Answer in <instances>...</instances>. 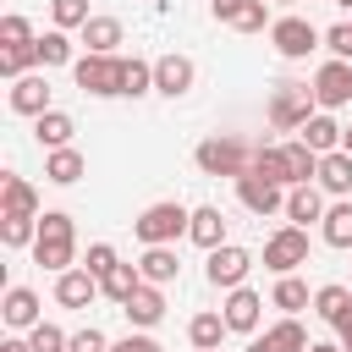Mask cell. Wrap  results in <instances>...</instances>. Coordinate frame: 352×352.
<instances>
[{
	"label": "cell",
	"instance_id": "6da1fadb",
	"mask_svg": "<svg viewBox=\"0 0 352 352\" xmlns=\"http://www.w3.org/2000/svg\"><path fill=\"white\" fill-rule=\"evenodd\" d=\"M72 258H77V231H72V214H60V209H44L38 214V236H33V264H44V270H72Z\"/></svg>",
	"mask_w": 352,
	"mask_h": 352
},
{
	"label": "cell",
	"instance_id": "7a4b0ae2",
	"mask_svg": "<svg viewBox=\"0 0 352 352\" xmlns=\"http://www.w3.org/2000/svg\"><path fill=\"white\" fill-rule=\"evenodd\" d=\"M187 226H192V214H187L176 198L148 204V209L132 220V231H138V242H143V248H154V242H176V236H187Z\"/></svg>",
	"mask_w": 352,
	"mask_h": 352
},
{
	"label": "cell",
	"instance_id": "3957f363",
	"mask_svg": "<svg viewBox=\"0 0 352 352\" xmlns=\"http://www.w3.org/2000/svg\"><path fill=\"white\" fill-rule=\"evenodd\" d=\"M192 160H198L204 176H242V170L253 165V148H248L242 138H204V143L192 148Z\"/></svg>",
	"mask_w": 352,
	"mask_h": 352
},
{
	"label": "cell",
	"instance_id": "277c9868",
	"mask_svg": "<svg viewBox=\"0 0 352 352\" xmlns=\"http://www.w3.org/2000/svg\"><path fill=\"white\" fill-rule=\"evenodd\" d=\"M314 110H319V99H314V88H297V82H280V88L270 94V126H275V132H302Z\"/></svg>",
	"mask_w": 352,
	"mask_h": 352
},
{
	"label": "cell",
	"instance_id": "5b68a950",
	"mask_svg": "<svg viewBox=\"0 0 352 352\" xmlns=\"http://www.w3.org/2000/svg\"><path fill=\"white\" fill-rule=\"evenodd\" d=\"M270 44H275L280 60H308V55L324 44V33H319L308 16H280V22H270Z\"/></svg>",
	"mask_w": 352,
	"mask_h": 352
},
{
	"label": "cell",
	"instance_id": "8992f818",
	"mask_svg": "<svg viewBox=\"0 0 352 352\" xmlns=\"http://www.w3.org/2000/svg\"><path fill=\"white\" fill-rule=\"evenodd\" d=\"M72 77L94 99H116L121 94V55H82V60H72Z\"/></svg>",
	"mask_w": 352,
	"mask_h": 352
},
{
	"label": "cell",
	"instance_id": "52a82bcc",
	"mask_svg": "<svg viewBox=\"0 0 352 352\" xmlns=\"http://www.w3.org/2000/svg\"><path fill=\"white\" fill-rule=\"evenodd\" d=\"M264 264L275 275H292L297 264H308V226H280L270 242H264Z\"/></svg>",
	"mask_w": 352,
	"mask_h": 352
},
{
	"label": "cell",
	"instance_id": "ba28073f",
	"mask_svg": "<svg viewBox=\"0 0 352 352\" xmlns=\"http://www.w3.org/2000/svg\"><path fill=\"white\" fill-rule=\"evenodd\" d=\"M314 99H319V110H341V104H352V60H324L319 72H314Z\"/></svg>",
	"mask_w": 352,
	"mask_h": 352
},
{
	"label": "cell",
	"instance_id": "9c48e42d",
	"mask_svg": "<svg viewBox=\"0 0 352 352\" xmlns=\"http://www.w3.org/2000/svg\"><path fill=\"white\" fill-rule=\"evenodd\" d=\"M248 270H253V253L248 248H231V242H220V248H209V264H204V275H209V286H242L248 280Z\"/></svg>",
	"mask_w": 352,
	"mask_h": 352
},
{
	"label": "cell",
	"instance_id": "30bf717a",
	"mask_svg": "<svg viewBox=\"0 0 352 352\" xmlns=\"http://www.w3.org/2000/svg\"><path fill=\"white\" fill-rule=\"evenodd\" d=\"M236 198H242V209H253V214L286 209V187L270 182V176H258V170H242V176H236Z\"/></svg>",
	"mask_w": 352,
	"mask_h": 352
},
{
	"label": "cell",
	"instance_id": "8fae6325",
	"mask_svg": "<svg viewBox=\"0 0 352 352\" xmlns=\"http://www.w3.org/2000/svg\"><path fill=\"white\" fill-rule=\"evenodd\" d=\"M192 77H198V66L187 60V55H160L154 60V94H165V99H182L187 88H192Z\"/></svg>",
	"mask_w": 352,
	"mask_h": 352
},
{
	"label": "cell",
	"instance_id": "7c38bea8",
	"mask_svg": "<svg viewBox=\"0 0 352 352\" xmlns=\"http://www.w3.org/2000/svg\"><path fill=\"white\" fill-rule=\"evenodd\" d=\"M94 297H104L94 270H77V264H72V270L55 275V302H60V308H88Z\"/></svg>",
	"mask_w": 352,
	"mask_h": 352
},
{
	"label": "cell",
	"instance_id": "4fadbf2b",
	"mask_svg": "<svg viewBox=\"0 0 352 352\" xmlns=\"http://www.w3.org/2000/svg\"><path fill=\"white\" fill-rule=\"evenodd\" d=\"M308 346H314V341H308V330H302L292 314H286L280 324H270L264 336H253V341H248V352H308Z\"/></svg>",
	"mask_w": 352,
	"mask_h": 352
},
{
	"label": "cell",
	"instance_id": "5bb4252c",
	"mask_svg": "<svg viewBox=\"0 0 352 352\" xmlns=\"http://www.w3.org/2000/svg\"><path fill=\"white\" fill-rule=\"evenodd\" d=\"M11 110H16V116H44V110H50V82H44V72L11 77Z\"/></svg>",
	"mask_w": 352,
	"mask_h": 352
},
{
	"label": "cell",
	"instance_id": "9a60e30c",
	"mask_svg": "<svg viewBox=\"0 0 352 352\" xmlns=\"http://www.w3.org/2000/svg\"><path fill=\"white\" fill-rule=\"evenodd\" d=\"M121 314L132 319V330H154V324L165 319V292L143 280V286H138V292H132V297L121 302Z\"/></svg>",
	"mask_w": 352,
	"mask_h": 352
},
{
	"label": "cell",
	"instance_id": "2e32d148",
	"mask_svg": "<svg viewBox=\"0 0 352 352\" xmlns=\"http://www.w3.org/2000/svg\"><path fill=\"white\" fill-rule=\"evenodd\" d=\"M258 308H264V297L258 292H248V286H231V297H226V324L236 330V336H253L258 330Z\"/></svg>",
	"mask_w": 352,
	"mask_h": 352
},
{
	"label": "cell",
	"instance_id": "e0dca14e",
	"mask_svg": "<svg viewBox=\"0 0 352 352\" xmlns=\"http://www.w3.org/2000/svg\"><path fill=\"white\" fill-rule=\"evenodd\" d=\"M286 220H292V226L324 220V192H319L314 182H297V187H286Z\"/></svg>",
	"mask_w": 352,
	"mask_h": 352
},
{
	"label": "cell",
	"instance_id": "ac0fdd59",
	"mask_svg": "<svg viewBox=\"0 0 352 352\" xmlns=\"http://www.w3.org/2000/svg\"><path fill=\"white\" fill-rule=\"evenodd\" d=\"M324 192H336V198H346L352 192V154L346 148H330V154H319V176H314Z\"/></svg>",
	"mask_w": 352,
	"mask_h": 352
},
{
	"label": "cell",
	"instance_id": "d6986e66",
	"mask_svg": "<svg viewBox=\"0 0 352 352\" xmlns=\"http://www.w3.org/2000/svg\"><path fill=\"white\" fill-rule=\"evenodd\" d=\"M341 132H346V126H336V116H330V110H314V116H308V126H302L297 138H302L314 154H330V148H341Z\"/></svg>",
	"mask_w": 352,
	"mask_h": 352
},
{
	"label": "cell",
	"instance_id": "ffe728a7",
	"mask_svg": "<svg viewBox=\"0 0 352 352\" xmlns=\"http://www.w3.org/2000/svg\"><path fill=\"white\" fill-rule=\"evenodd\" d=\"M82 170H88V160L66 143V148H50V160H44V182H55V187H72V182H82Z\"/></svg>",
	"mask_w": 352,
	"mask_h": 352
},
{
	"label": "cell",
	"instance_id": "44dd1931",
	"mask_svg": "<svg viewBox=\"0 0 352 352\" xmlns=\"http://www.w3.org/2000/svg\"><path fill=\"white\" fill-rule=\"evenodd\" d=\"M314 314H319L324 324H341V319H352V286H341V280L319 286V292H314Z\"/></svg>",
	"mask_w": 352,
	"mask_h": 352
},
{
	"label": "cell",
	"instance_id": "7402d4cb",
	"mask_svg": "<svg viewBox=\"0 0 352 352\" xmlns=\"http://www.w3.org/2000/svg\"><path fill=\"white\" fill-rule=\"evenodd\" d=\"M72 132H77V121H72L66 110H44V116H33V138H38L44 148H66Z\"/></svg>",
	"mask_w": 352,
	"mask_h": 352
},
{
	"label": "cell",
	"instance_id": "603a6c76",
	"mask_svg": "<svg viewBox=\"0 0 352 352\" xmlns=\"http://www.w3.org/2000/svg\"><path fill=\"white\" fill-rule=\"evenodd\" d=\"M0 214H38V192L22 176H0Z\"/></svg>",
	"mask_w": 352,
	"mask_h": 352
},
{
	"label": "cell",
	"instance_id": "cb8c5ba5",
	"mask_svg": "<svg viewBox=\"0 0 352 352\" xmlns=\"http://www.w3.org/2000/svg\"><path fill=\"white\" fill-rule=\"evenodd\" d=\"M187 236L209 253V248H220L226 242V214L214 209V204H204V209H192V226H187Z\"/></svg>",
	"mask_w": 352,
	"mask_h": 352
},
{
	"label": "cell",
	"instance_id": "d4e9b609",
	"mask_svg": "<svg viewBox=\"0 0 352 352\" xmlns=\"http://www.w3.org/2000/svg\"><path fill=\"white\" fill-rule=\"evenodd\" d=\"M138 270H143V280H148V286H170L182 264H176V253H170V242H154V248L138 258Z\"/></svg>",
	"mask_w": 352,
	"mask_h": 352
},
{
	"label": "cell",
	"instance_id": "484cf974",
	"mask_svg": "<svg viewBox=\"0 0 352 352\" xmlns=\"http://www.w3.org/2000/svg\"><path fill=\"white\" fill-rule=\"evenodd\" d=\"M0 314H6L11 330H33V324H38V297H33L28 286H11L6 302H0Z\"/></svg>",
	"mask_w": 352,
	"mask_h": 352
},
{
	"label": "cell",
	"instance_id": "4316f807",
	"mask_svg": "<svg viewBox=\"0 0 352 352\" xmlns=\"http://www.w3.org/2000/svg\"><path fill=\"white\" fill-rule=\"evenodd\" d=\"M82 44H88V55H116L121 22H116V16H88V22H82Z\"/></svg>",
	"mask_w": 352,
	"mask_h": 352
},
{
	"label": "cell",
	"instance_id": "83f0119b",
	"mask_svg": "<svg viewBox=\"0 0 352 352\" xmlns=\"http://www.w3.org/2000/svg\"><path fill=\"white\" fill-rule=\"evenodd\" d=\"M138 286H143V270H132V264H110V270L99 275V292H104L116 308H121V302H126Z\"/></svg>",
	"mask_w": 352,
	"mask_h": 352
},
{
	"label": "cell",
	"instance_id": "f1b7e54d",
	"mask_svg": "<svg viewBox=\"0 0 352 352\" xmlns=\"http://www.w3.org/2000/svg\"><path fill=\"white\" fill-rule=\"evenodd\" d=\"M231 324H226V314H192V324H187V341L198 346V352H220V336H226Z\"/></svg>",
	"mask_w": 352,
	"mask_h": 352
},
{
	"label": "cell",
	"instance_id": "f546056e",
	"mask_svg": "<svg viewBox=\"0 0 352 352\" xmlns=\"http://www.w3.org/2000/svg\"><path fill=\"white\" fill-rule=\"evenodd\" d=\"M280 154H286V170H292V187L297 182H314L319 176V154L302 143V138H292V143H280Z\"/></svg>",
	"mask_w": 352,
	"mask_h": 352
},
{
	"label": "cell",
	"instance_id": "4dcf8cb0",
	"mask_svg": "<svg viewBox=\"0 0 352 352\" xmlns=\"http://www.w3.org/2000/svg\"><path fill=\"white\" fill-rule=\"evenodd\" d=\"M248 170H258V176H270V182H280V187H292V170H286V154H280V143H258Z\"/></svg>",
	"mask_w": 352,
	"mask_h": 352
},
{
	"label": "cell",
	"instance_id": "1f68e13d",
	"mask_svg": "<svg viewBox=\"0 0 352 352\" xmlns=\"http://www.w3.org/2000/svg\"><path fill=\"white\" fill-rule=\"evenodd\" d=\"M324 242L330 248H352V198H341V204L324 209Z\"/></svg>",
	"mask_w": 352,
	"mask_h": 352
},
{
	"label": "cell",
	"instance_id": "d6a6232c",
	"mask_svg": "<svg viewBox=\"0 0 352 352\" xmlns=\"http://www.w3.org/2000/svg\"><path fill=\"white\" fill-rule=\"evenodd\" d=\"M38 236V214H0V242L6 248H28Z\"/></svg>",
	"mask_w": 352,
	"mask_h": 352
},
{
	"label": "cell",
	"instance_id": "836d02e7",
	"mask_svg": "<svg viewBox=\"0 0 352 352\" xmlns=\"http://www.w3.org/2000/svg\"><path fill=\"white\" fill-rule=\"evenodd\" d=\"M148 88H154V66H148V60H138V55H132V60H121V94H126V99H138V94H148Z\"/></svg>",
	"mask_w": 352,
	"mask_h": 352
},
{
	"label": "cell",
	"instance_id": "e575fe53",
	"mask_svg": "<svg viewBox=\"0 0 352 352\" xmlns=\"http://www.w3.org/2000/svg\"><path fill=\"white\" fill-rule=\"evenodd\" d=\"M66 60H72V38H66V28H50L38 38V66H66Z\"/></svg>",
	"mask_w": 352,
	"mask_h": 352
},
{
	"label": "cell",
	"instance_id": "d590c367",
	"mask_svg": "<svg viewBox=\"0 0 352 352\" xmlns=\"http://www.w3.org/2000/svg\"><path fill=\"white\" fill-rule=\"evenodd\" d=\"M270 302H275V308H286V314H297V308H308V286H302L297 275H280V280H275V292H270Z\"/></svg>",
	"mask_w": 352,
	"mask_h": 352
},
{
	"label": "cell",
	"instance_id": "8d00e7d4",
	"mask_svg": "<svg viewBox=\"0 0 352 352\" xmlns=\"http://www.w3.org/2000/svg\"><path fill=\"white\" fill-rule=\"evenodd\" d=\"M33 60H38V38H33V44H11V50H0V72H6V77L33 72Z\"/></svg>",
	"mask_w": 352,
	"mask_h": 352
},
{
	"label": "cell",
	"instance_id": "74e56055",
	"mask_svg": "<svg viewBox=\"0 0 352 352\" xmlns=\"http://www.w3.org/2000/svg\"><path fill=\"white\" fill-rule=\"evenodd\" d=\"M66 341H72V336H66L60 324H44V319L28 330V346H33V352H66Z\"/></svg>",
	"mask_w": 352,
	"mask_h": 352
},
{
	"label": "cell",
	"instance_id": "f35d334b",
	"mask_svg": "<svg viewBox=\"0 0 352 352\" xmlns=\"http://www.w3.org/2000/svg\"><path fill=\"white\" fill-rule=\"evenodd\" d=\"M264 22H270V0H248L231 28H236V33H264Z\"/></svg>",
	"mask_w": 352,
	"mask_h": 352
},
{
	"label": "cell",
	"instance_id": "ab89813d",
	"mask_svg": "<svg viewBox=\"0 0 352 352\" xmlns=\"http://www.w3.org/2000/svg\"><path fill=\"white\" fill-rule=\"evenodd\" d=\"M50 16H55V28H82L88 22V0H50Z\"/></svg>",
	"mask_w": 352,
	"mask_h": 352
},
{
	"label": "cell",
	"instance_id": "60d3db41",
	"mask_svg": "<svg viewBox=\"0 0 352 352\" xmlns=\"http://www.w3.org/2000/svg\"><path fill=\"white\" fill-rule=\"evenodd\" d=\"M0 44H6V50H11V44H33V22H28V16H16V11H11V16H0Z\"/></svg>",
	"mask_w": 352,
	"mask_h": 352
},
{
	"label": "cell",
	"instance_id": "b9f144b4",
	"mask_svg": "<svg viewBox=\"0 0 352 352\" xmlns=\"http://www.w3.org/2000/svg\"><path fill=\"white\" fill-rule=\"evenodd\" d=\"M324 50H330L336 60H352V22H336V28H324Z\"/></svg>",
	"mask_w": 352,
	"mask_h": 352
},
{
	"label": "cell",
	"instance_id": "7bdbcfd3",
	"mask_svg": "<svg viewBox=\"0 0 352 352\" xmlns=\"http://www.w3.org/2000/svg\"><path fill=\"white\" fill-rule=\"evenodd\" d=\"M66 352H110V341H104V330L88 324V330H77V336L66 341Z\"/></svg>",
	"mask_w": 352,
	"mask_h": 352
},
{
	"label": "cell",
	"instance_id": "ee69618b",
	"mask_svg": "<svg viewBox=\"0 0 352 352\" xmlns=\"http://www.w3.org/2000/svg\"><path fill=\"white\" fill-rule=\"evenodd\" d=\"M110 264H121V258H116V248H110V242H94V248H88V258H82V270H94V275H104V270H110Z\"/></svg>",
	"mask_w": 352,
	"mask_h": 352
},
{
	"label": "cell",
	"instance_id": "f6af8a7d",
	"mask_svg": "<svg viewBox=\"0 0 352 352\" xmlns=\"http://www.w3.org/2000/svg\"><path fill=\"white\" fill-rule=\"evenodd\" d=\"M110 352H165V346H160L154 336H143V330H138V336H121V341H110Z\"/></svg>",
	"mask_w": 352,
	"mask_h": 352
},
{
	"label": "cell",
	"instance_id": "bcb514c9",
	"mask_svg": "<svg viewBox=\"0 0 352 352\" xmlns=\"http://www.w3.org/2000/svg\"><path fill=\"white\" fill-rule=\"evenodd\" d=\"M248 0H209V11H214V22H236V11H242Z\"/></svg>",
	"mask_w": 352,
	"mask_h": 352
},
{
	"label": "cell",
	"instance_id": "7dc6e473",
	"mask_svg": "<svg viewBox=\"0 0 352 352\" xmlns=\"http://www.w3.org/2000/svg\"><path fill=\"white\" fill-rule=\"evenodd\" d=\"M336 336H341V346L352 352V319H341V324H336Z\"/></svg>",
	"mask_w": 352,
	"mask_h": 352
},
{
	"label": "cell",
	"instance_id": "c3c4849f",
	"mask_svg": "<svg viewBox=\"0 0 352 352\" xmlns=\"http://www.w3.org/2000/svg\"><path fill=\"white\" fill-rule=\"evenodd\" d=\"M0 352H33V346H28V341H16V336H11V341H0Z\"/></svg>",
	"mask_w": 352,
	"mask_h": 352
},
{
	"label": "cell",
	"instance_id": "681fc988",
	"mask_svg": "<svg viewBox=\"0 0 352 352\" xmlns=\"http://www.w3.org/2000/svg\"><path fill=\"white\" fill-rule=\"evenodd\" d=\"M308 352H346V346H330V341H314Z\"/></svg>",
	"mask_w": 352,
	"mask_h": 352
},
{
	"label": "cell",
	"instance_id": "f907efd6",
	"mask_svg": "<svg viewBox=\"0 0 352 352\" xmlns=\"http://www.w3.org/2000/svg\"><path fill=\"white\" fill-rule=\"evenodd\" d=\"M341 148H346V154H352V126H346V132H341Z\"/></svg>",
	"mask_w": 352,
	"mask_h": 352
},
{
	"label": "cell",
	"instance_id": "816d5d0a",
	"mask_svg": "<svg viewBox=\"0 0 352 352\" xmlns=\"http://www.w3.org/2000/svg\"><path fill=\"white\" fill-rule=\"evenodd\" d=\"M336 6H346V11H352V0H336Z\"/></svg>",
	"mask_w": 352,
	"mask_h": 352
},
{
	"label": "cell",
	"instance_id": "f5cc1de1",
	"mask_svg": "<svg viewBox=\"0 0 352 352\" xmlns=\"http://www.w3.org/2000/svg\"><path fill=\"white\" fill-rule=\"evenodd\" d=\"M275 6H292V0H275Z\"/></svg>",
	"mask_w": 352,
	"mask_h": 352
}]
</instances>
